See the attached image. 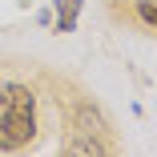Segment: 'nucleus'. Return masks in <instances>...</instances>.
<instances>
[{
  "mask_svg": "<svg viewBox=\"0 0 157 157\" xmlns=\"http://www.w3.org/2000/svg\"><path fill=\"white\" fill-rule=\"evenodd\" d=\"M133 8H137V16H141V24H149V28H157V0H133Z\"/></svg>",
  "mask_w": 157,
  "mask_h": 157,
  "instance_id": "7ed1b4c3",
  "label": "nucleus"
},
{
  "mask_svg": "<svg viewBox=\"0 0 157 157\" xmlns=\"http://www.w3.org/2000/svg\"><path fill=\"white\" fill-rule=\"evenodd\" d=\"M81 16V0H56V33H73Z\"/></svg>",
  "mask_w": 157,
  "mask_h": 157,
  "instance_id": "f03ea898",
  "label": "nucleus"
},
{
  "mask_svg": "<svg viewBox=\"0 0 157 157\" xmlns=\"http://www.w3.org/2000/svg\"><path fill=\"white\" fill-rule=\"evenodd\" d=\"M40 133V97L24 81H0V153L33 145Z\"/></svg>",
  "mask_w": 157,
  "mask_h": 157,
  "instance_id": "f257e3e1",
  "label": "nucleus"
}]
</instances>
